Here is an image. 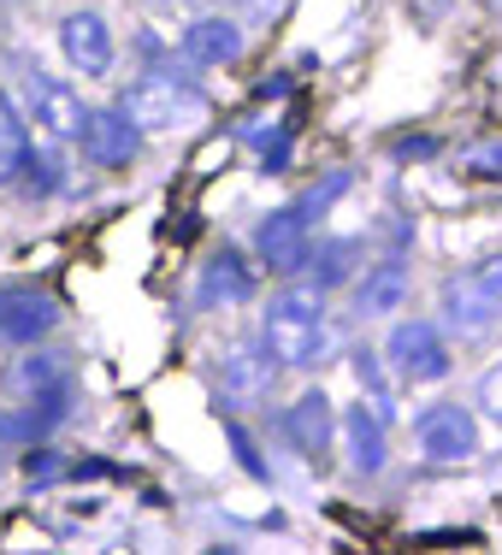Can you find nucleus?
Instances as JSON below:
<instances>
[{"label":"nucleus","instance_id":"nucleus-1","mask_svg":"<svg viewBox=\"0 0 502 555\" xmlns=\"http://www.w3.org/2000/svg\"><path fill=\"white\" fill-rule=\"evenodd\" d=\"M260 343L272 349V361L296 366V373L325 361L332 332H325V284L320 278H296V284H284L272 296L267 320H260Z\"/></svg>","mask_w":502,"mask_h":555},{"label":"nucleus","instance_id":"nucleus-2","mask_svg":"<svg viewBox=\"0 0 502 555\" xmlns=\"http://www.w3.org/2000/svg\"><path fill=\"white\" fill-rule=\"evenodd\" d=\"M438 313H443V332L461 343H479L502 325V255L479 260V267L443 278L438 289Z\"/></svg>","mask_w":502,"mask_h":555},{"label":"nucleus","instance_id":"nucleus-3","mask_svg":"<svg viewBox=\"0 0 502 555\" xmlns=\"http://www.w3.org/2000/svg\"><path fill=\"white\" fill-rule=\"evenodd\" d=\"M118 107L142 130H178V125L207 118V101L195 95V77H178V72H149L142 83H130V95Z\"/></svg>","mask_w":502,"mask_h":555},{"label":"nucleus","instance_id":"nucleus-4","mask_svg":"<svg viewBox=\"0 0 502 555\" xmlns=\"http://www.w3.org/2000/svg\"><path fill=\"white\" fill-rule=\"evenodd\" d=\"M385 361L396 366L402 385H443V378H449V349H443V337H438V325H432V320L390 325Z\"/></svg>","mask_w":502,"mask_h":555},{"label":"nucleus","instance_id":"nucleus-5","mask_svg":"<svg viewBox=\"0 0 502 555\" xmlns=\"http://www.w3.org/2000/svg\"><path fill=\"white\" fill-rule=\"evenodd\" d=\"M414 449L426 461H438V467H455V461H467L479 449V420L461 402H438L414 420Z\"/></svg>","mask_w":502,"mask_h":555},{"label":"nucleus","instance_id":"nucleus-6","mask_svg":"<svg viewBox=\"0 0 502 555\" xmlns=\"http://www.w3.org/2000/svg\"><path fill=\"white\" fill-rule=\"evenodd\" d=\"M308 224H313V219L301 214V207H279V214H267V219H260V231H255V255L267 260L279 278H296V272L313 260Z\"/></svg>","mask_w":502,"mask_h":555},{"label":"nucleus","instance_id":"nucleus-7","mask_svg":"<svg viewBox=\"0 0 502 555\" xmlns=\"http://www.w3.org/2000/svg\"><path fill=\"white\" fill-rule=\"evenodd\" d=\"M24 95H30V125H42L48 142L83 137L89 113H83V101H77L72 83H60V77H48V72H30L24 77Z\"/></svg>","mask_w":502,"mask_h":555},{"label":"nucleus","instance_id":"nucleus-8","mask_svg":"<svg viewBox=\"0 0 502 555\" xmlns=\"http://www.w3.org/2000/svg\"><path fill=\"white\" fill-rule=\"evenodd\" d=\"M54 325H60L54 296H42V289H30V284L0 289V343H7V349H30V343H42Z\"/></svg>","mask_w":502,"mask_h":555},{"label":"nucleus","instance_id":"nucleus-9","mask_svg":"<svg viewBox=\"0 0 502 555\" xmlns=\"http://www.w3.org/2000/svg\"><path fill=\"white\" fill-rule=\"evenodd\" d=\"M142 149V125L125 107H95L83 125V160L89 166H130Z\"/></svg>","mask_w":502,"mask_h":555},{"label":"nucleus","instance_id":"nucleus-10","mask_svg":"<svg viewBox=\"0 0 502 555\" xmlns=\"http://www.w3.org/2000/svg\"><path fill=\"white\" fill-rule=\"evenodd\" d=\"M248 42V24L231 18V12H202V18L183 30V54L195 65H236Z\"/></svg>","mask_w":502,"mask_h":555},{"label":"nucleus","instance_id":"nucleus-11","mask_svg":"<svg viewBox=\"0 0 502 555\" xmlns=\"http://www.w3.org/2000/svg\"><path fill=\"white\" fill-rule=\"evenodd\" d=\"M60 48L83 77H107L113 72V30L101 24V12H72V18L60 24Z\"/></svg>","mask_w":502,"mask_h":555},{"label":"nucleus","instance_id":"nucleus-12","mask_svg":"<svg viewBox=\"0 0 502 555\" xmlns=\"http://www.w3.org/2000/svg\"><path fill=\"white\" fill-rule=\"evenodd\" d=\"M284 431H289V443L301 449L308 461H320L325 449H332L337 438V408H332V396L325 390H308V396H296V408H284Z\"/></svg>","mask_w":502,"mask_h":555},{"label":"nucleus","instance_id":"nucleus-13","mask_svg":"<svg viewBox=\"0 0 502 555\" xmlns=\"http://www.w3.org/2000/svg\"><path fill=\"white\" fill-rule=\"evenodd\" d=\"M219 361H224V396H231V402H260V396H272L279 366H272L267 343H231Z\"/></svg>","mask_w":502,"mask_h":555},{"label":"nucleus","instance_id":"nucleus-14","mask_svg":"<svg viewBox=\"0 0 502 555\" xmlns=\"http://www.w3.org/2000/svg\"><path fill=\"white\" fill-rule=\"evenodd\" d=\"M65 408H72V385L42 390V396H24L18 414H0V443H42L48 431L65 420Z\"/></svg>","mask_w":502,"mask_h":555},{"label":"nucleus","instance_id":"nucleus-15","mask_svg":"<svg viewBox=\"0 0 502 555\" xmlns=\"http://www.w3.org/2000/svg\"><path fill=\"white\" fill-rule=\"evenodd\" d=\"M0 385H7L12 396H42V390H60V385H72V354H60V349H24L18 361L0 373Z\"/></svg>","mask_w":502,"mask_h":555},{"label":"nucleus","instance_id":"nucleus-16","mask_svg":"<svg viewBox=\"0 0 502 555\" xmlns=\"http://www.w3.org/2000/svg\"><path fill=\"white\" fill-rule=\"evenodd\" d=\"M408 301V267L402 255L378 260V267H366V278L355 284V313L361 320H385V313H402Z\"/></svg>","mask_w":502,"mask_h":555},{"label":"nucleus","instance_id":"nucleus-17","mask_svg":"<svg viewBox=\"0 0 502 555\" xmlns=\"http://www.w3.org/2000/svg\"><path fill=\"white\" fill-rule=\"evenodd\" d=\"M343 449H349V473H361V479L385 473V420L366 402L343 414Z\"/></svg>","mask_w":502,"mask_h":555},{"label":"nucleus","instance_id":"nucleus-18","mask_svg":"<svg viewBox=\"0 0 502 555\" xmlns=\"http://www.w3.org/2000/svg\"><path fill=\"white\" fill-rule=\"evenodd\" d=\"M255 296V272L243 267V255L236 248H224L202 267V308H236V301Z\"/></svg>","mask_w":502,"mask_h":555},{"label":"nucleus","instance_id":"nucleus-19","mask_svg":"<svg viewBox=\"0 0 502 555\" xmlns=\"http://www.w3.org/2000/svg\"><path fill=\"white\" fill-rule=\"evenodd\" d=\"M24 160H30V125H24V113L0 95V183L18 178Z\"/></svg>","mask_w":502,"mask_h":555},{"label":"nucleus","instance_id":"nucleus-20","mask_svg":"<svg viewBox=\"0 0 502 555\" xmlns=\"http://www.w3.org/2000/svg\"><path fill=\"white\" fill-rule=\"evenodd\" d=\"M355 255H361V243H349V236H337V243H325V248H313V278H320L325 289H337L343 278L355 272Z\"/></svg>","mask_w":502,"mask_h":555},{"label":"nucleus","instance_id":"nucleus-21","mask_svg":"<svg viewBox=\"0 0 502 555\" xmlns=\"http://www.w3.org/2000/svg\"><path fill=\"white\" fill-rule=\"evenodd\" d=\"M355 378H361V396H366V408H373L378 420H396V396L385 385V373H378V354H355Z\"/></svg>","mask_w":502,"mask_h":555},{"label":"nucleus","instance_id":"nucleus-22","mask_svg":"<svg viewBox=\"0 0 502 555\" xmlns=\"http://www.w3.org/2000/svg\"><path fill=\"white\" fill-rule=\"evenodd\" d=\"M224 443L236 449V461H243V473H248V479H267V461H260L255 438H248V431L236 426V420H224Z\"/></svg>","mask_w":502,"mask_h":555},{"label":"nucleus","instance_id":"nucleus-23","mask_svg":"<svg viewBox=\"0 0 502 555\" xmlns=\"http://www.w3.org/2000/svg\"><path fill=\"white\" fill-rule=\"evenodd\" d=\"M343 190H349V171H332V178H325V183H313V190H308V195H301V202H296V207H301V214H308V219H313V214H325V207H332V202H337V195H343Z\"/></svg>","mask_w":502,"mask_h":555},{"label":"nucleus","instance_id":"nucleus-24","mask_svg":"<svg viewBox=\"0 0 502 555\" xmlns=\"http://www.w3.org/2000/svg\"><path fill=\"white\" fill-rule=\"evenodd\" d=\"M60 473H72V467H65L54 449H36L30 443V455H24V479H30V485H54Z\"/></svg>","mask_w":502,"mask_h":555},{"label":"nucleus","instance_id":"nucleus-25","mask_svg":"<svg viewBox=\"0 0 502 555\" xmlns=\"http://www.w3.org/2000/svg\"><path fill=\"white\" fill-rule=\"evenodd\" d=\"M479 408H485V414H491L497 426H502V366H491V373L479 378Z\"/></svg>","mask_w":502,"mask_h":555},{"label":"nucleus","instance_id":"nucleus-26","mask_svg":"<svg viewBox=\"0 0 502 555\" xmlns=\"http://www.w3.org/2000/svg\"><path fill=\"white\" fill-rule=\"evenodd\" d=\"M426 154H438V142H432V137H402V142H396V160H426Z\"/></svg>","mask_w":502,"mask_h":555},{"label":"nucleus","instance_id":"nucleus-27","mask_svg":"<svg viewBox=\"0 0 502 555\" xmlns=\"http://www.w3.org/2000/svg\"><path fill=\"white\" fill-rule=\"evenodd\" d=\"M467 166H485V178L502 171V149H467Z\"/></svg>","mask_w":502,"mask_h":555},{"label":"nucleus","instance_id":"nucleus-28","mask_svg":"<svg viewBox=\"0 0 502 555\" xmlns=\"http://www.w3.org/2000/svg\"><path fill=\"white\" fill-rule=\"evenodd\" d=\"M260 18H279V0H243V24H260Z\"/></svg>","mask_w":502,"mask_h":555},{"label":"nucleus","instance_id":"nucleus-29","mask_svg":"<svg viewBox=\"0 0 502 555\" xmlns=\"http://www.w3.org/2000/svg\"><path fill=\"white\" fill-rule=\"evenodd\" d=\"M202 7H219V0H202Z\"/></svg>","mask_w":502,"mask_h":555}]
</instances>
